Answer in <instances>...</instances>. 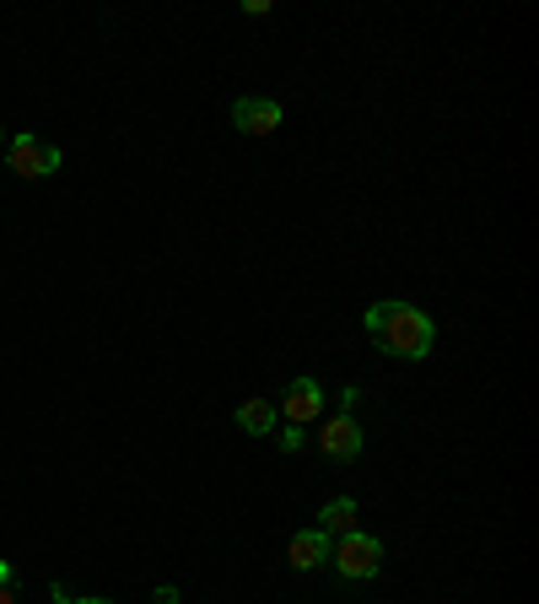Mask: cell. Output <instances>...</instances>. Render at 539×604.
<instances>
[{
	"label": "cell",
	"mask_w": 539,
	"mask_h": 604,
	"mask_svg": "<svg viewBox=\"0 0 539 604\" xmlns=\"http://www.w3.org/2000/svg\"><path fill=\"white\" fill-rule=\"evenodd\" d=\"M367 335H373L389 356H400V362L431 356V340H437L431 318H426L421 307H410V302H373V307H367Z\"/></svg>",
	"instance_id": "obj_1"
},
{
	"label": "cell",
	"mask_w": 539,
	"mask_h": 604,
	"mask_svg": "<svg viewBox=\"0 0 539 604\" xmlns=\"http://www.w3.org/2000/svg\"><path fill=\"white\" fill-rule=\"evenodd\" d=\"M329 556H335L340 578H378V567H384V545L362 529L340 534V545H329Z\"/></svg>",
	"instance_id": "obj_2"
},
{
	"label": "cell",
	"mask_w": 539,
	"mask_h": 604,
	"mask_svg": "<svg viewBox=\"0 0 539 604\" xmlns=\"http://www.w3.org/2000/svg\"><path fill=\"white\" fill-rule=\"evenodd\" d=\"M5 167L16 178H49L60 167V147H49L38 136H16V141H5Z\"/></svg>",
	"instance_id": "obj_3"
},
{
	"label": "cell",
	"mask_w": 539,
	"mask_h": 604,
	"mask_svg": "<svg viewBox=\"0 0 539 604\" xmlns=\"http://www.w3.org/2000/svg\"><path fill=\"white\" fill-rule=\"evenodd\" d=\"M318 411H324V383L318 378H291V389L280 394L286 427H308V421H318Z\"/></svg>",
	"instance_id": "obj_4"
},
{
	"label": "cell",
	"mask_w": 539,
	"mask_h": 604,
	"mask_svg": "<svg viewBox=\"0 0 539 604\" xmlns=\"http://www.w3.org/2000/svg\"><path fill=\"white\" fill-rule=\"evenodd\" d=\"M280 98H238L233 103V125L243 130V136H270V130H280Z\"/></svg>",
	"instance_id": "obj_5"
},
{
	"label": "cell",
	"mask_w": 539,
	"mask_h": 604,
	"mask_svg": "<svg viewBox=\"0 0 539 604\" xmlns=\"http://www.w3.org/2000/svg\"><path fill=\"white\" fill-rule=\"evenodd\" d=\"M318 449L329 453V458H356V453H362V427H356V416H351V411H335V416L324 421V432H318Z\"/></svg>",
	"instance_id": "obj_6"
},
{
	"label": "cell",
	"mask_w": 539,
	"mask_h": 604,
	"mask_svg": "<svg viewBox=\"0 0 539 604\" xmlns=\"http://www.w3.org/2000/svg\"><path fill=\"white\" fill-rule=\"evenodd\" d=\"M291 567L297 572H313V567H324L329 562V534H318V529H302V534H291Z\"/></svg>",
	"instance_id": "obj_7"
},
{
	"label": "cell",
	"mask_w": 539,
	"mask_h": 604,
	"mask_svg": "<svg viewBox=\"0 0 539 604\" xmlns=\"http://www.w3.org/2000/svg\"><path fill=\"white\" fill-rule=\"evenodd\" d=\"M313 529H318V534H329V540L351 534V529H356V502H351V496H335V502H324Z\"/></svg>",
	"instance_id": "obj_8"
},
{
	"label": "cell",
	"mask_w": 539,
	"mask_h": 604,
	"mask_svg": "<svg viewBox=\"0 0 539 604\" xmlns=\"http://www.w3.org/2000/svg\"><path fill=\"white\" fill-rule=\"evenodd\" d=\"M238 427H243L249 438L275 432V405H270V400H249V405H238Z\"/></svg>",
	"instance_id": "obj_9"
},
{
	"label": "cell",
	"mask_w": 539,
	"mask_h": 604,
	"mask_svg": "<svg viewBox=\"0 0 539 604\" xmlns=\"http://www.w3.org/2000/svg\"><path fill=\"white\" fill-rule=\"evenodd\" d=\"M302 443H308V432H302V427H286V432H280V449H286V453H297Z\"/></svg>",
	"instance_id": "obj_10"
},
{
	"label": "cell",
	"mask_w": 539,
	"mask_h": 604,
	"mask_svg": "<svg viewBox=\"0 0 539 604\" xmlns=\"http://www.w3.org/2000/svg\"><path fill=\"white\" fill-rule=\"evenodd\" d=\"M0 604H16V594H11V567L0 562Z\"/></svg>",
	"instance_id": "obj_11"
},
{
	"label": "cell",
	"mask_w": 539,
	"mask_h": 604,
	"mask_svg": "<svg viewBox=\"0 0 539 604\" xmlns=\"http://www.w3.org/2000/svg\"><path fill=\"white\" fill-rule=\"evenodd\" d=\"M54 604H71V600H65V589H60V583H54ZM76 604H114V600H76Z\"/></svg>",
	"instance_id": "obj_12"
},
{
	"label": "cell",
	"mask_w": 539,
	"mask_h": 604,
	"mask_svg": "<svg viewBox=\"0 0 539 604\" xmlns=\"http://www.w3.org/2000/svg\"><path fill=\"white\" fill-rule=\"evenodd\" d=\"M0 147H5V130H0Z\"/></svg>",
	"instance_id": "obj_13"
}]
</instances>
